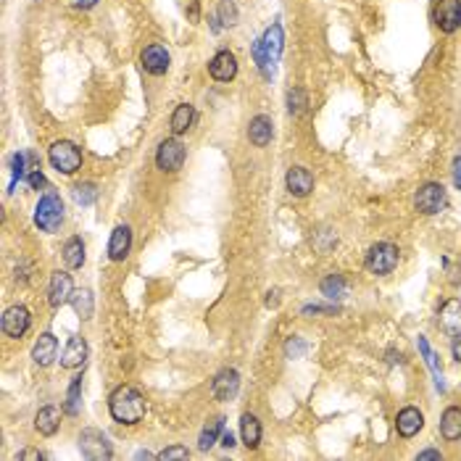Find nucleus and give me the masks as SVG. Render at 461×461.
I'll list each match as a JSON object with an SVG mask.
<instances>
[{"label":"nucleus","mask_w":461,"mask_h":461,"mask_svg":"<svg viewBox=\"0 0 461 461\" xmlns=\"http://www.w3.org/2000/svg\"><path fill=\"white\" fill-rule=\"evenodd\" d=\"M417 345H419V353L424 356V364L430 367L432 377H435V385H438V391L445 393V382H443V369H441V361H438V356H435V351L430 348V343H427V338H422L417 340Z\"/></svg>","instance_id":"nucleus-24"},{"label":"nucleus","mask_w":461,"mask_h":461,"mask_svg":"<svg viewBox=\"0 0 461 461\" xmlns=\"http://www.w3.org/2000/svg\"><path fill=\"white\" fill-rule=\"evenodd\" d=\"M240 391V374L235 369H224L216 374V380L211 385V393L216 401H232Z\"/></svg>","instance_id":"nucleus-13"},{"label":"nucleus","mask_w":461,"mask_h":461,"mask_svg":"<svg viewBox=\"0 0 461 461\" xmlns=\"http://www.w3.org/2000/svg\"><path fill=\"white\" fill-rule=\"evenodd\" d=\"M140 61H142V69L148 71V74H153V77L166 74L171 66V56L164 45H148V48L142 51Z\"/></svg>","instance_id":"nucleus-12"},{"label":"nucleus","mask_w":461,"mask_h":461,"mask_svg":"<svg viewBox=\"0 0 461 461\" xmlns=\"http://www.w3.org/2000/svg\"><path fill=\"white\" fill-rule=\"evenodd\" d=\"M443 459V453L441 451H422L419 456H417V461H441Z\"/></svg>","instance_id":"nucleus-40"},{"label":"nucleus","mask_w":461,"mask_h":461,"mask_svg":"<svg viewBox=\"0 0 461 461\" xmlns=\"http://www.w3.org/2000/svg\"><path fill=\"white\" fill-rule=\"evenodd\" d=\"M240 19V13H238V6L232 3V0H221L219 3V11H216V21H221L224 27H235Z\"/></svg>","instance_id":"nucleus-33"},{"label":"nucleus","mask_w":461,"mask_h":461,"mask_svg":"<svg viewBox=\"0 0 461 461\" xmlns=\"http://www.w3.org/2000/svg\"><path fill=\"white\" fill-rule=\"evenodd\" d=\"M303 314H327V316H335L338 314V306H303Z\"/></svg>","instance_id":"nucleus-38"},{"label":"nucleus","mask_w":461,"mask_h":461,"mask_svg":"<svg viewBox=\"0 0 461 461\" xmlns=\"http://www.w3.org/2000/svg\"><path fill=\"white\" fill-rule=\"evenodd\" d=\"M85 359H87V343H85V338L74 335V338L66 343L63 353H61V367H63V369H77V367L85 364Z\"/></svg>","instance_id":"nucleus-18"},{"label":"nucleus","mask_w":461,"mask_h":461,"mask_svg":"<svg viewBox=\"0 0 461 461\" xmlns=\"http://www.w3.org/2000/svg\"><path fill=\"white\" fill-rule=\"evenodd\" d=\"M161 461H169V459H190V451L188 448H182V445H171V448H164L159 453Z\"/></svg>","instance_id":"nucleus-36"},{"label":"nucleus","mask_w":461,"mask_h":461,"mask_svg":"<svg viewBox=\"0 0 461 461\" xmlns=\"http://www.w3.org/2000/svg\"><path fill=\"white\" fill-rule=\"evenodd\" d=\"M63 409L69 417H77L82 409V374H77L69 385V393H66V403H63Z\"/></svg>","instance_id":"nucleus-31"},{"label":"nucleus","mask_w":461,"mask_h":461,"mask_svg":"<svg viewBox=\"0 0 461 461\" xmlns=\"http://www.w3.org/2000/svg\"><path fill=\"white\" fill-rule=\"evenodd\" d=\"M319 290L324 298H330V301H340L348 295V282L343 274H330V277H324L319 285Z\"/></svg>","instance_id":"nucleus-26"},{"label":"nucleus","mask_w":461,"mask_h":461,"mask_svg":"<svg viewBox=\"0 0 461 461\" xmlns=\"http://www.w3.org/2000/svg\"><path fill=\"white\" fill-rule=\"evenodd\" d=\"M63 221V203L56 192H45L40 203L35 206V224L42 232H56Z\"/></svg>","instance_id":"nucleus-3"},{"label":"nucleus","mask_w":461,"mask_h":461,"mask_svg":"<svg viewBox=\"0 0 461 461\" xmlns=\"http://www.w3.org/2000/svg\"><path fill=\"white\" fill-rule=\"evenodd\" d=\"M16 459H21V461H24V459H45V453H42V451H32V448H27V451H21L19 456H16Z\"/></svg>","instance_id":"nucleus-41"},{"label":"nucleus","mask_w":461,"mask_h":461,"mask_svg":"<svg viewBox=\"0 0 461 461\" xmlns=\"http://www.w3.org/2000/svg\"><path fill=\"white\" fill-rule=\"evenodd\" d=\"M398 259H401V253L393 242H374L367 253V269L377 277H385L398 266Z\"/></svg>","instance_id":"nucleus-4"},{"label":"nucleus","mask_w":461,"mask_h":461,"mask_svg":"<svg viewBox=\"0 0 461 461\" xmlns=\"http://www.w3.org/2000/svg\"><path fill=\"white\" fill-rule=\"evenodd\" d=\"M424 427V414L414 406H406L403 411H398V419H395V430L401 438H414L417 432Z\"/></svg>","instance_id":"nucleus-17"},{"label":"nucleus","mask_w":461,"mask_h":461,"mask_svg":"<svg viewBox=\"0 0 461 461\" xmlns=\"http://www.w3.org/2000/svg\"><path fill=\"white\" fill-rule=\"evenodd\" d=\"M3 332L8 335V338H21V335H27L32 324V316H30V309L27 306H11L6 309L3 314Z\"/></svg>","instance_id":"nucleus-9"},{"label":"nucleus","mask_w":461,"mask_h":461,"mask_svg":"<svg viewBox=\"0 0 461 461\" xmlns=\"http://www.w3.org/2000/svg\"><path fill=\"white\" fill-rule=\"evenodd\" d=\"M48 159H51L53 169L61 171V174H74V171L82 166V153L80 148L69 140H59L51 145L48 151Z\"/></svg>","instance_id":"nucleus-5"},{"label":"nucleus","mask_w":461,"mask_h":461,"mask_svg":"<svg viewBox=\"0 0 461 461\" xmlns=\"http://www.w3.org/2000/svg\"><path fill=\"white\" fill-rule=\"evenodd\" d=\"M277 295H280V293H277V290H271V293H269V298H266V306H277V301H280Z\"/></svg>","instance_id":"nucleus-45"},{"label":"nucleus","mask_w":461,"mask_h":461,"mask_svg":"<svg viewBox=\"0 0 461 461\" xmlns=\"http://www.w3.org/2000/svg\"><path fill=\"white\" fill-rule=\"evenodd\" d=\"M71 306L77 311V316L80 319H90L92 311H95V301H92V293L85 288V290H74L71 295Z\"/></svg>","instance_id":"nucleus-30"},{"label":"nucleus","mask_w":461,"mask_h":461,"mask_svg":"<svg viewBox=\"0 0 461 461\" xmlns=\"http://www.w3.org/2000/svg\"><path fill=\"white\" fill-rule=\"evenodd\" d=\"M209 74L216 82H230L238 74V59L230 51H219L209 63Z\"/></svg>","instance_id":"nucleus-15"},{"label":"nucleus","mask_w":461,"mask_h":461,"mask_svg":"<svg viewBox=\"0 0 461 461\" xmlns=\"http://www.w3.org/2000/svg\"><path fill=\"white\" fill-rule=\"evenodd\" d=\"M27 182H30L32 190H40L42 185H45V177H42L40 166H37V169H30V171H27Z\"/></svg>","instance_id":"nucleus-37"},{"label":"nucleus","mask_w":461,"mask_h":461,"mask_svg":"<svg viewBox=\"0 0 461 461\" xmlns=\"http://www.w3.org/2000/svg\"><path fill=\"white\" fill-rule=\"evenodd\" d=\"M80 451L85 459L90 461H103L113 456V448H111L109 438L103 435L101 430H82L80 432Z\"/></svg>","instance_id":"nucleus-7"},{"label":"nucleus","mask_w":461,"mask_h":461,"mask_svg":"<svg viewBox=\"0 0 461 461\" xmlns=\"http://www.w3.org/2000/svg\"><path fill=\"white\" fill-rule=\"evenodd\" d=\"M451 174H453V185H456V188L461 190V156H459V159H453Z\"/></svg>","instance_id":"nucleus-39"},{"label":"nucleus","mask_w":461,"mask_h":461,"mask_svg":"<svg viewBox=\"0 0 461 461\" xmlns=\"http://www.w3.org/2000/svg\"><path fill=\"white\" fill-rule=\"evenodd\" d=\"M282 48H285V32H282V24H271L269 30L264 32V37L253 42V51H251L253 61H256V66H259V71L266 77V80L274 77V63L280 61Z\"/></svg>","instance_id":"nucleus-2"},{"label":"nucleus","mask_w":461,"mask_h":461,"mask_svg":"<svg viewBox=\"0 0 461 461\" xmlns=\"http://www.w3.org/2000/svg\"><path fill=\"white\" fill-rule=\"evenodd\" d=\"M240 435H242L245 448H259V445H261V422H259V417H253V414H242Z\"/></svg>","instance_id":"nucleus-25"},{"label":"nucleus","mask_w":461,"mask_h":461,"mask_svg":"<svg viewBox=\"0 0 461 461\" xmlns=\"http://www.w3.org/2000/svg\"><path fill=\"white\" fill-rule=\"evenodd\" d=\"M285 185H288V192L295 195V198H306L311 190H314V177L306 166H290L288 169V177H285Z\"/></svg>","instance_id":"nucleus-14"},{"label":"nucleus","mask_w":461,"mask_h":461,"mask_svg":"<svg viewBox=\"0 0 461 461\" xmlns=\"http://www.w3.org/2000/svg\"><path fill=\"white\" fill-rule=\"evenodd\" d=\"M35 427H37V432L45 435V438L56 435L61 427V411L56 409V406H45V409H40L37 411V417H35Z\"/></svg>","instance_id":"nucleus-22"},{"label":"nucleus","mask_w":461,"mask_h":461,"mask_svg":"<svg viewBox=\"0 0 461 461\" xmlns=\"http://www.w3.org/2000/svg\"><path fill=\"white\" fill-rule=\"evenodd\" d=\"M438 321H441V327H443V332H445V335H451V338H459V335H461V301H459V298H453V301L443 303Z\"/></svg>","instance_id":"nucleus-19"},{"label":"nucleus","mask_w":461,"mask_h":461,"mask_svg":"<svg viewBox=\"0 0 461 461\" xmlns=\"http://www.w3.org/2000/svg\"><path fill=\"white\" fill-rule=\"evenodd\" d=\"M190 19H192V21H198V0H192V6H190Z\"/></svg>","instance_id":"nucleus-46"},{"label":"nucleus","mask_w":461,"mask_h":461,"mask_svg":"<svg viewBox=\"0 0 461 461\" xmlns=\"http://www.w3.org/2000/svg\"><path fill=\"white\" fill-rule=\"evenodd\" d=\"M135 459H153V453H148V451H137V456Z\"/></svg>","instance_id":"nucleus-47"},{"label":"nucleus","mask_w":461,"mask_h":461,"mask_svg":"<svg viewBox=\"0 0 461 461\" xmlns=\"http://www.w3.org/2000/svg\"><path fill=\"white\" fill-rule=\"evenodd\" d=\"M306 351H309V345H306V340H301V338H290V340L285 343V356H288V359H303Z\"/></svg>","instance_id":"nucleus-35"},{"label":"nucleus","mask_w":461,"mask_h":461,"mask_svg":"<svg viewBox=\"0 0 461 461\" xmlns=\"http://www.w3.org/2000/svg\"><path fill=\"white\" fill-rule=\"evenodd\" d=\"M56 353H59V340H56V335L45 332V335H40L37 343H35V348H32V359H35L37 367H51L53 359H56Z\"/></svg>","instance_id":"nucleus-21"},{"label":"nucleus","mask_w":461,"mask_h":461,"mask_svg":"<svg viewBox=\"0 0 461 461\" xmlns=\"http://www.w3.org/2000/svg\"><path fill=\"white\" fill-rule=\"evenodd\" d=\"M221 430H224V417H216V419H211L209 424L203 427L201 441H198V448H201V451H209V448H214V445H216V441H219Z\"/></svg>","instance_id":"nucleus-29"},{"label":"nucleus","mask_w":461,"mask_h":461,"mask_svg":"<svg viewBox=\"0 0 461 461\" xmlns=\"http://www.w3.org/2000/svg\"><path fill=\"white\" fill-rule=\"evenodd\" d=\"M132 248V230L127 224H119L116 230L111 232V240H109V259L111 261H124L130 256Z\"/></svg>","instance_id":"nucleus-16"},{"label":"nucleus","mask_w":461,"mask_h":461,"mask_svg":"<svg viewBox=\"0 0 461 461\" xmlns=\"http://www.w3.org/2000/svg\"><path fill=\"white\" fill-rule=\"evenodd\" d=\"M306 106H309L306 92H303L301 87H293V90L288 92V111H290L293 116H301L303 111H306Z\"/></svg>","instance_id":"nucleus-34"},{"label":"nucleus","mask_w":461,"mask_h":461,"mask_svg":"<svg viewBox=\"0 0 461 461\" xmlns=\"http://www.w3.org/2000/svg\"><path fill=\"white\" fill-rule=\"evenodd\" d=\"M185 159H188V148H185V142H180L177 137L164 140L159 145V151H156V166H159L161 171L182 169Z\"/></svg>","instance_id":"nucleus-8"},{"label":"nucleus","mask_w":461,"mask_h":461,"mask_svg":"<svg viewBox=\"0 0 461 461\" xmlns=\"http://www.w3.org/2000/svg\"><path fill=\"white\" fill-rule=\"evenodd\" d=\"M441 432L445 441H459L461 438V409L459 406H448L441 417Z\"/></svg>","instance_id":"nucleus-23"},{"label":"nucleus","mask_w":461,"mask_h":461,"mask_svg":"<svg viewBox=\"0 0 461 461\" xmlns=\"http://www.w3.org/2000/svg\"><path fill=\"white\" fill-rule=\"evenodd\" d=\"M274 137V124H271L269 116H253L251 124H248V140L256 145V148H266Z\"/></svg>","instance_id":"nucleus-20"},{"label":"nucleus","mask_w":461,"mask_h":461,"mask_svg":"<svg viewBox=\"0 0 461 461\" xmlns=\"http://www.w3.org/2000/svg\"><path fill=\"white\" fill-rule=\"evenodd\" d=\"M95 3H98V0H71V6H74V8H92Z\"/></svg>","instance_id":"nucleus-43"},{"label":"nucleus","mask_w":461,"mask_h":461,"mask_svg":"<svg viewBox=\"0 0 461 461\" xmlns=\"http://www.w3.org/2000/svg\"><path fill=\"white\" fill-rule=\"evenodd\" d=\"M63 264L69 269H80L85 264V242L80 238H69L66 245H63Z\"/></svg>","instance_id":"nucleus-28"},{"label":"nucleus","mask_w":461,"mask_h":461,"mask_svg":"<svg viewBox=\"0 0 461 461\" xmlns=\"http://www.w3.org/2000/svg\"><path fill=\"white\" fill-rule=\"evenodd\" d=\"M435 24L441 32L453 35L461 27V0H441L435 8Z\"/></svg>","instance_id":"nucleus-10"},{"label":"nucleus","mask_w":461,"mask_h":461,"mask_svg":"<svg viewBox=\"0 0 461 461\" xmlns=\"http://www.w3.org/2000/svg\"><path fill=\"white\" fill-rule=\"evenodd\" d=\"M109 411L113 422H119V424H137L145 417V398H142V393L137 388L121 385V388L111 393Z\"/></svg>","instance_id":"nucleus-1"},{"label":"nucleus","mask_w":461,"mask_h":461,"mask_svg":"<svg viewBox=\"0 0 461 461\" xmlns=\"http://www.w3.org/2000/svg\"><path fill=\"white\" fill-rule=\"evenodd\" d=\"M192 119H195V109H192L190 103H180L174 113H171V132L174 135H182V132H188L192 127Z\"/></svg>","instance_id":"nucleus-27"},{"label":"nucleus","mask_w":461,"mask_h":461,"mask_svg":"<svg viewBox=\"0 0 461 461\" xmlns=\"http://www.w3.org/2000/svg\"><path fill=\"white\" fill-rule=\"evenodd\" d=\"M453 359L461 364V335L456 338V340H453Z\"/></svg>","instance_id":"nucleus-44"},{"label":"nucleus","mask_w":461,"mask_h":461,"mask_svg":"<svg viewBox=\"0 0 461 461\" xmlns=\"http://www.w3.org/2000/svg\"><path fill=\"white\" fill-rule=\"evenodd\" d=\"M221 445H224L227 451L235 448V435H232V432H224V435H221Z\"/></svg>","instance_id":"nucleus-42"},{"label":"nucleus","mask_w":461,"mask_h":461,"mask_svg":"<svg viewBox=\"0 0 461 461\" xmlns=\"http://www.w3.org/2000/svg\"><path fill=\"white\" fill-rule=\"evenodd\" d=\"M445 203H448V198H445V188L438 185V182H427V185H422L419 190H417V195H414V206H417V211L424 214V216H435V214H441V211L445 209Z\"/></svg>","instance_id":"nucleus-6"},{"label":"nucleus","mask_w":461,"mask_h":461,"mask_svg":"<svg viewBox=\"0 0 461 461\" xmlns=\"http://www.w3.org/2000/svg\"><path fill=\"white\" fill-rule=\"evenodd\" d=\"M71 295H74L71 274H66V271H53L51 288H48V301H51L53 309H61L63 303H71Z\"/></svg>","instance_id":"nucleus-11"},{"label":"nucleus","mask_w":461,"mask_h":461,"mask_svg":"<svg viewBox=\"0 0 461 461\" xmlns=\"http://www.w3.org/2000/svg\"><path fill=\"white\" fill-rule=\"evenodd\" d=\"M71 198H74L77 206H92L95 198H98V188H95L92 182H80V185H74Z\"/></svg>","instance_id":"nucleus-32"}]
</instances>
